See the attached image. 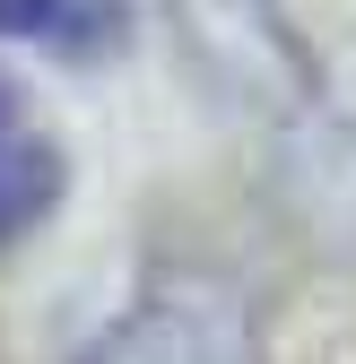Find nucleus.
Instances as JSON below:
<instances>
[{
    "instance_id": "f257e3e1",
    "label": "nucleus",
    "mask_w": 356,
    "mask_h": 364,
    "mask_svg": "<svg viewBox=\"0 0 356 364\" xmlns=\"http://www.w3.org/2000/svg\"><path fill=\"white\" fill-rule=\"evenodd\" d=\"M87 364H261L226 295H148Z\"/></svg>"
},
{
    "instance_id": "f03ea898",
    "label": "nucleus",
    "mask_w": 356,
    "mask_h": 364,
    "mask_svg": "<svg viewBox=\"0 0 356 364\" xmlns=\"http://www.w3.org/2000/svg\"><path fill=\"white\" fill-rule=\"evenodd\" d=\"M61 200V148L53 139H0V243L35 235Z\"/></svg>"
},
{
    "instance_id": "7ed1b4c3",
    "label": "nucleus",
    "mask_w": 356,
    "mask_h": 364,
    "mask_svg": "<svg viewBox=\"0 0 356 364\" xmlns=\"http://www.w3.org/2000/svg\"><path fill=\"white\" fill-rule=\"evenodd\" d=\"M0 35H26V43H96L105 9L96 0H0Z\"/></svg>"
},
{
    "instance_id": "20e7f679",
    "label": "nucleus",
    "mask_w": 356,
    "mask_h": 364,
    "mask_svg": "<svg viewBox=\"0 0 356 364\" xmlns=\"http://www.w3.org/2000/svg\"><path fill=\"white\" fill-rule=\"evenodd\" d=\"M0 139H18V87L0 78Z\"/></svg>"
}]
</instances>
